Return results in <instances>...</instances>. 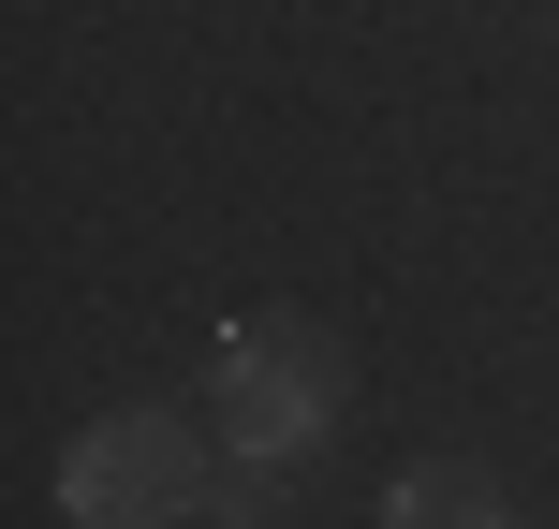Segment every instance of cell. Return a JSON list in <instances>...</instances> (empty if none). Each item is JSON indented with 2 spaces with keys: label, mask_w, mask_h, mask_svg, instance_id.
Returning <instances> with one entry per match:
<instances>
[{
  "label": "cell",
  "mask_w": 559,
  "mask_h": 529,
  "mask_svg": "<svg viewBox=\"0 0 559 529\" xmlns=\"http://www.w3.org/2000/svg\"><path fill=\"white\" fill-rule=\"evenodd\" d=\"M206 501H222V485H206V442L177 412H118V426H88V442L59 456V515L74 529H177Z\"/></svg>",
  "instance_id": "6da1fadb"
},
{
  "label": "cell",
  "mask_w": 559,
  "mask_h": 529,
  "mask_svg": "<svg viewBox=\"0 0 559 529\" xmlns=\"http://www.w3.org/2000/svg\"><path fill=\"white\" fill-rule=\"evenodd\" d=\"M206 412H222L236 456H309L324 412H338V353L309 324H236L222 368H206Z\"/></svg>",
  "instance_id": "7a4b0ae2"
},
{
  "label": "cell",
  "mask_w": 559,
  "mask_h": 529,
  "mask_svg": "<svg viewBox=\"0 0 559 529\" xmlns=\"http://www.w3.org/2000/svg\"><path fill=\"white\" fill-rule=\"evenodd\" d=\"M383 529H515L486 471H397L383 485Z\"/></svg>",
  "instance_id": "3957f363"
},
{
  "label": "cell",
  "mask_w": 559,
  "mask_h": 529,
  "mask_svg": "<svg viewBox=\"0 0 559 529\" xmlns=\"http://www.w3.org/2000/svg\"><path fill=\"white\" fill-rule=\"evenodd\" d=\"M251 471H265V456H251ZM251 471H236V485H222V501H206V515H222V529H280V501H265V485H251Z\"/></svg>",
  "instance_id": "277c9868"
}]
</instances>
